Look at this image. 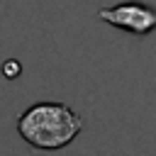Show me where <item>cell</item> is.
Masks as SVG:
<instances>
[{"label": "cell", "mask_w": 156, "mask_h": 156, "mask_svg": "<svg viewBox=\"0 0 156 156\" xmlns=\"http://www.w3.org/2000/svg\"><path fill=\"white\" fill-rule=\"evenodd\" d=\"M15 127L22 141H27L32 149L58 151L80 134L83 117L66 102L41 100L22 110Z\"/></svg>", "instance_id": "6da1fadb"}, {"label": "cell", "mask_w": 156, "mask_h": 156, "mask_svg": "<svg viewBox=\"0 0 156 156\" xmlns=\"http://www.w3.org/2000/svg\"><path fill=\"white\" fill-rule=\"evenodd\" d=\"M98 20H102L117 29H124L134 37H146L156 29V7L139 2V0H122L117 5L100 7Z\"/></svg>", "instance_id": "7a4b0ae2"}, {"label": "cell", "mask_w": 156, "mask_h": 156, "mask_svg": "<svg viewBox=\"0 0 156 156\" xmlns=\"http://www.w3.org/2000/svg\"><path fill=\"white\" fill-rule=\"evenodd\" d=\"M2 71H5V76H7V78H15V76L22 71V66H20V63H15V61H7V63L2 66Z\"/></svg>", "instance_id": "3957f363"}]
</instances>
